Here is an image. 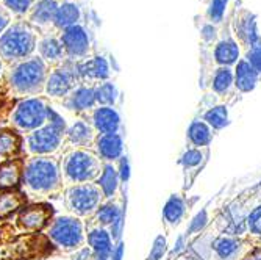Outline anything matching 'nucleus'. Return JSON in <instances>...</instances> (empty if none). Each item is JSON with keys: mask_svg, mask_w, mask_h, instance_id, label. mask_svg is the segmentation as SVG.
<instances>
[{"mask_svg": "<svg viewBox=\"0 0 261 260\" xmlns=\"http://www.w3.org/2000/svg\"><path fill=\"white\" fill-rule=\"evenodd\" d=\"M49 66L36 55L29 57L13 66H7L4 86L16 98H36L44 92Z\"/></svg>", "mask_w": 261, "mask_h": 260, "instance_id": "nucleus-1", "label": "nucleus"}, {"mask_svg": "<svg viewBox=\"0 0 261 260\" xmlns=\"http://www.w3.org/2000/svg\"><path fill=\"white\" fill-rule=\"evenodd\" d=\"M22 185L29 196H45L58 192L61 186L58 160L52 157H30L23 161Z\"/></svg>", "mask_w": 261, "mask_h": 260, "instance_id": "nucleus-2", "label": "nucleus"}, {"mask_svg": "<svg viewBox=\"0 0 261 260\" xmlns=\"http://www.w3.org/2000/svg\"><path fill=\"white\" fill-rule=\"evenodd\" d=\"M39 32L23 19L13 20L0 36V60L5 66H13L35 55Z\"/></svg>", "mask_w": 261, "mask_h": 260, "instance_id": "nucleus-3", "label": "nucleus"}, {"mask_svg": "<svg viewBox=\"0 0 261 260\" xmlns=\"http://www.w3.org/2000/svg\"><path fill=\"white\" fill-rule=\"evenodd\" d=\"M102 168L103 164L97 154L86 149H74L64 155L60 164L61 182L72 186L89 183L92 180H97Z\"/></svg>", "mask_w": 261, "mask_h": 260, "instance_id": "nucleus-4", "label": "nucleus"}, {"mask_svg": "<svg viewBox=\"0 0 261 260\" xmlns=\"http://www.w3.org/2000/svg\"><path fill=\"white\" fill-rule=\"evenodd\" d=\"M49 104L44 98H25L16 102L10 121L16 133H32L47 123Z\"/></svg>", "mask_w": 261, "mask_h": 260, "instance_id": "nucleus-5", "label": "nucleus"}, {"mask_svg": "<svg viewBox=\"0 0 261 260\" xmlns=\"http://www.w3.org/2000/svg\"><path fill=\"white\" fill-rule=\"evenodd\" d=\"M58 33L67 61L79 63L94 54V33L89 22L77 23Z\"/></svg>", "mask_w": 261, "mask_h": 260, "instance_id": "nucleus-6", "label": "nucleus"}, {"mask_svg": "<svg viewBox=\"0 0 261 260\" xmlns=\"http://www.w3.org/2000/svg\"><path fill=\"white\" fill-rule=\"evenodd\" d=\"M47 237L63 251H77L85 242L83 223L77 217H57L49 226Z\"/></svg>", "mask_w": 261, "mask_h": 260, "instance_id": "nucleus-7", "label": "nucleus"}, {"mask_svg": "<svg viewBox=\"0 0 261 260\" xmlns=\"http://www.w3.org/2000/svg\"><path fill=\"white\" fill-rule=\"evenodd\" d=\"M102 192L96 183H80L69 186L64 202L67 210L74 217H91L96 214V210L102 204Z\"/></svg>", "mask_w": 261, "mask_h": 260, "instance_id": "nucleus-8", "label": "nucleus"}, {"mask_svg": "<svg viewBox=\"0 0 261 260\" xmlns=\"http://www.w3.org/2000/svg\"><path fill=\"white\" fill-rule=\"evenodd\" d=\"M79 85L80 79L77 73V63L66 60L60 66L49 69L44 85V94L52 99H64Z\"/></svg>", "mask_w": 261, "mask_h": 260, "instance_id": "nucleus-9", "label": "nucleus"}, {"mask_svg": "<svg viewBox=\"0 0 261 260\" xmlns=\"http://www.w3.org/2000/svg\"><path fill=\"white\" fill-rule=\"evenodd\" d=\"M63 143V133L54 129L49 124H44L42 127L33 130L25 138V146L27 152L33 157H47L60 149Z\"/></svg>", "mask_w": 261, "mask_h": 260, "instance_id": "nucleus-10", "label": "nucleus"}, {"mask_svg": "<svg viewBox=\"0 0 261 260\" xmlns=\"http://www.w3.org/2000/svg\"><path fill=\"white\" fill-rule=\"evenodd\" d=\"M77 73H79L80 83L96 86L110 79L111 67L105 55L92 54L91 57L77 63Z\"/></svg>", "mask_w": 261, "mask_h": 260, "instance_id": "nucleus-11", "label": "nucleus"}, {"mask_svg": "<svg viewBox=\"0 0 261 260\" xmlns=\"http://www.w3.org/2000/svg\"><path fill=\"white\" fill-rule=\"evenodd\" d=\"M89 20L86 11V0H58L54 27L55 32H63L67 27Z\"/></svg>", "mask_w": 261, "mask_h": 260, "instance_id": "nucleus-12", "label": "nucleus"}, {"mask_svg": "<svg viewBox=\"0 0 261 260\" xmlns=\"http://www.w3.org/2000/svg\"><path fill=\"white\" fill-rule=\"evenodd\" d=\"M58 8V0H36L29 14L23 17L27 23L36 29L41 35L55 32L54 22Z\"/></svg>", "mask_w": 261, "mask_h": 260, "instance_id": "nucleus-13", "label": "nucleus"}, {"mask_svg": "<svg viewBox=\"0 0 261 260\" xmlns=\"http://www.w3.org/2000/svg\"><path fill=\"white\" fill-rule=\"evenodd\" d=\"M35 55L49 66V69L64 63L66 55H64V49H63V44L60 39V33L52 32V33L39 35Z\"/></svg>", "mask_w": 261, "mask_h": 260, "instance_id": "nucleus-14", "label": "nucleus"}, {"mask_svg": "<svg viewBox=\"0 0 261 260\" xmlns=\"http://www.w3.org/2000/svg\"><path fill=\"white\" fill-rule=\"evenodd\" d=\"M52 218V207L35 204L29 207H22L17 217V226L25 232H38L49 224Z\"/></svg>", "mask_w": 261, "mask_h": 260, "instance_id": "nucleus-15", "label": "nucleus"}, {"mask_svg": "<svg viewBox=\"0 0 261 260\" xmlns=\"http://www.w3.org/2000/svg\"><path fill=\"white\" fill-rule=\"evenodd\" d=\"M63 104L67 110L74 113H85V111H92L97 107L96 101V91L91 85H83L80 83L70 91L67 96L63 99Z\"/></svg>", "mask_w": 261, "mask_h": 260, "instance_id": "nucleus-16", "label": "nucleus"}, {"mask_svg": "<svg viewBox=\"0 0 261 260\" xmlns=\"http://www.w3.org/2000/svg\"><path fill=\"white\" fill-rule=\"evenodd\" d=\"M91 124L100 135H113L121 129V116L114 107H96L92 110Z\"/></svg>", "mask_w": 261, "mask_h": 260, "instance_id": "nucleus-17", "label": "nucleus"}, {"mask_svg": "<svg viewBox=\"0 0 261 260\" xmlns=\"http://www.w3.org/2000/svg\"><path fill=\"white\" fill-rule=\"evenodd\" d=\"M86 242L94 258L110 260L111 252H113V239L107 229L92 227L86 235Z\"/></svg>", "mask_w": 261, "mask_h": 260, "instance_id": "nucleus-18", "label": "nucleus"}, {"mask_svg": "<svg viewBox=\"0 0 261 260\" xmlns=\"http://www.w3.org/2000/svg\"><path fill=\"white\" fill-rule=\"evenodd\" d=\"M66 139L69 145L75 146L77 149H85L96 143V130L92 124L86 123L85 120H77L72 126L66 130Z\"/></svg>", "mask_w": 261, "mask_h": 260, "instance_id": "nucleus-19", "label": "nucleus"}, {"mask_svg": "<svg viewBox=\"0 0 261 260\" xmlns=\"http://www.w3.org/2000/svg\"><path fill=\"white\" fill-rule=\"evenodd\" d=\"M96 152L100 160L103 161H114L121 158L122 151H124V141L119 133L113 135H99L96 138Z\"/></svg>", "mask_w": 261, "mask_h": 260, "instance_id": "nucleus-20", "label": "nucleus"}, {"mask_svg": "<svg viewBox=\"0 0 261 260\" xmlns=\"http://www.w3.org/2000/svg\"><path fill=\"white\" fill-rule=\"evenodd\" d=\"M23 160L14 158L0 163V190H14L22 180Z\"/></svg>", "mask_w": 261, "mask_h": 260, "instance_id": "nucleus-21", "label": "nucleus"}, {"mask_svg": "<svg viewBox=\"0 0 261 260\" xmlns=\"http://www.w3.org/2000/svg\"><path fill=\"white\" fill-rule=\"evenodd\" d=\"M96 185L100 188L103 198H107V199H111L116 195L117 188H119V174H117V170L113 167V164H110V163L103 164Z\"/></svg>", "mask_w": 261, "mask_h": 260, "instance_id": "nucleus-22", "label": "nucleus"}, {"mask_svg": "<svg viewBox=\"0 0 261 260\" xmlns=\"http://www.w3.org/2000/svg\"><path fill=\"white\" fill-rule=\"evenodd\" d=\"M20 138L14 130H0V163L14 160L20 151Z\"/></svg>", "mask_w": 261, "mask_h": 260, "instance_id": "nucleus-23", "label": "nucleus"}, {"mask_svg": "<svg viewBox=\"0 0 261 260\" xmlns=\"http://www.w3.org/2000/svg\"><path fill=\"white\" fill-rule=\"evenodd\" d=\"M122 215V210L121 207L117 205L116 202L113 201H108L105 204H100L99 208L96 210V214H94V220H96L97 226L96 227H110L117 218Z\"/></svg>", "mask_w": 261, "mask_h": 260, "instance_id": "nucleus-24", "label": "nucleus"}, {"mask_svg": "<svg viewBox=\"0 0 261 260\" xmlns=\"http://www.w3.org/2000/svg\"><path fill=\"white\" fill-rule=\"evenodd\" d=\"M234 80H236V86L241 91H250L253 89L258 80V73L250 66L249 61H240L238 66H236Z\"/></svg>", "mask_w": 261, "mask_h": 260, "instance_id": "nucleus-25", "label": "nucleus"}, {"mask_svg": "<svg viewBox=\"0 0 261 260\" xmlns=\"http://www.w3.org/2000/svg\"><path fill=\"white\" fill-rule=\"evenodd\" d=\"M23 202H25V195L20 192L10 190L5 193H0V220L14 214L16 210H19L23 205Z\"/></svg>", "mask_w": 261, "mask_h": 260, "instance_id": "nucleus-26", "label": "nucleus"}, {"mask_svg": "<svg viewBox=\"0 0 261 260\" xmlns=\"http://www.w3.org/2000/svg\"><path fill=\"white\" fill-rule=\"evenodd\" d=\"M215 58L222 66H228L231 63H236L240 58V47L233 39H224L221 41L215 49Z\"/></svg>", "mask_w": 261, "mask_h": 260, "instance_id": "nucleus-27", "label": "nucleus"}, {"mask_svg": "<svg viewBox=\"0 0 261 260\" xmlns=\"http://www.w3.org/2000/svg\"><path fill=\"white\" fill-rule=\"evenodd\" d=\"M94 91H96V101L99 107H113L117 101V96H119L116 85L110 80L96 85Z\"/></svg>", "mask_w": 261, "mask_h": 260, "instance_id": "nucleus-28", "label": "nucleus"}, {"mask_svg": "<svg viewBox=\"0 0 261 260\" xmlns=\"http://www.w3.org/2000/svg\"><path fill=\"white\" fill-rule=\"evenodd\" d=\"M36 0H0V7L13 17V20H17L29 14Z\"/></svg>", "mask_w": 261, "mask_h": 260, "instance_id": "nucleus-29", "label": "nucleus"}, {"mask_svg": "<svg viewBox=\"0 0 261 260\" xmlns=\"http://www.w3.org/2000/svg\"><path fill=\"white\" fill-rule=\"evenodd\" d=\"M238 35L241 36V39L244 42H247L250 45V49L255 45H259V36H258V30H256V23H255V20H253V17L250 14L240 19Z\"/></svg>", "mask_w": 261, "mask_h": 260, "instance_id": "nucleus-30", "label": "nucleus"}, {"mask_svg": "<svg viewBox=\"0 0 261 260\" xmlns=\"http://www.w3.org/2000/svg\"><path fill=\"white\" fill-rule=\"evenodd\" d=\"M183 214H185L183 201L177 196H172L168 202H166L164 210H163V217H164L166 223H169V224H177L180 221V218L183 217Z\"/></svg>", "mask_w": 261, "mask_h": 260, "instance_id": "nucleus-31", "label": "nucleus"}, {"mask_svg": "<svg viewBox=\"0 0 261 260\" xmlns=\"http://www.w3.org/2000/svg\"><path fill=\"white\" fill-rule=\"evenodd\" d=\"M233 83V74L227 66H222L216 70L215 77H213V88L216 92H225L230 85Z\"/></svg>", "mask_w": 261, "mask_h": 260, "instance_id": "nucleus-32", "label": "nucleus"}, {"mask_svg": "<svg viewBox=\"0 0 261 260\" xmlns=\"http://www.w3.org/2000/svg\"><path fill=\"white\" fill-rule=\"evenodd\" d=\"M188 135H189V139H191L196 146H202V145L208 143L211 138L210 130L203 123H194L191 127H189Z\"/></svg>", "mask_w": 261, "mask_h": 260, "instance_id": "nucleus-33", "label": "nucleus"}, {"mask_svg": "<svg viewBox=\"0 0 261 260\" xmlns=\"http://www.w3.org/2000/svg\"><path fill=\"white\" fill-rule=\"evenodd\" d=\"M206 121L216 129H221L227 124V110L225 107H215L206 113Z\"/></svg>", "mask_w": 261, "mask_h": 260, "instance_id": "nucleus-34", "label": "nucleus"}, {"mask_svg": "<svg viewBox=\"0 0 261 260\" xmlns=\"http://www.w3.org/2000/svg\"><path fill=\"white\" fill-rule=\"evenodd\" d=\"M227 4L228 0H211V5H210V19L213 22H221L225 10H227Z\"/></svg>", "mask_w": 261, "mask_h": 260, "instance_id": "nucleus-35", "label": "nucleus"}, {"mask_svg": "<svg viewBox=\"0 0 261 260\" xmlns=\"http://www.w3.org/2000/svg\"><path fill=\"white\" fill-rule=\"evenodd\" d=\"M47 124L52 126L54 129H57L58 132H61L63 135H64L66 130H67L64 117H63L58 111H55L52 107H49V111H47Z\"/></svg>", "mask_w": 261, "mask_h": 260, "instance_id": "nucleus-36", "label": "nucleus"}, {"mask_svg": "<svg viewBox=\"0 0 261 260\" xmlns=\"http://www.w3.org/2000/svg\"><path fill=\"white\" fill-rule=\"evenodd\" d=\"M164 254H166V239L163 235H160V237H156L153 242V246L150 249L147 260H160V258H163Z\"/></svg>", "mask_w": 261, "mask_h": 260, "instance_id": "nucleus-37", "label": "nucleus"}, {"mask_svg": "<svg viewBox=\"0 0 261 260\" xmlns=\"http://www.w3.org/2000/svg\"><path fill=\"white\" fill-rule=\"evenodd\" d=\"M249 63L250 66L256 70V73H261V44L255 45L249 52Z\"/></svg>", "mask_w": 261, "mask_h": 260, "instance_id": "nucleus-38", "label": "nucleus"}, {"mask_svg": "<svg viewBox=\"0 0 261 260\" xmlns=\"http://www.w3.org/2000/svg\"><path fill=\"white\" fill-rule=\"evenodd\" d=\"M200 158H202L200 152L196 151V149H193V151H188V152L183 155L181 161H183L185 167H194V164H199V163H200Z\"/></svg>", "mask_w": 261, "mask_h": 260, "instance_id": "nucleus-39", "label": "nucleus"}, {"mask_svg": "<svg viewBox=\"0 0 261 260\" xmlns=\"http://www.w3.org/2000/svg\"><path fill=\"white\" fill-rule=\"evenodd\" d=\"M117 174H119V180L127 182L130 177V163L127 157L119 158V168H117Z\"/></svg>", "mask_w": 261, "mask_h": 260, "instance_id": "nucleus-40", "label": "nucleus"}, {"mask_svg": "<svg viewBox=\"0 0 261 260\" xmlns=\"http://www.w3.org/2000/svg\"><path fill=\"white\" fill-rule=\"evenodd\" d=\"M122 226H124V215H121L111 226H110V235L113 240H119L122 233Z\"/></svg>", "mask_w": 261, "mask_h": 260, "instance_id": "nucleus-41", "label": "nucleus"}, {"mask_svg": "<svg viewBox=\"0 0 261 260\" xmlns=\"http://www.w3.org/2000/svg\"><path fill=\"white\" fill-rule=\"evenodd\" d=\"M249 227L256 232V233H261V207L256 208L253 214L250 215L249 218Z\"/></svg>", "mask_w": 261, "mask_h": 260, "instance_id": "nucleus-42", "label": "nucleus"}, {"mask_svg": "<svg viewBox=\"0 0 261 260\" xmlns=\"http://www.w3.org/2000/svg\"><path fill=\"white\" fill-rule=\"evenodd\" d=\"M70 260H94V255H92L91 249L86 246V248L77 249L72 255H70Z\"/></svg>", "mask_w": 261, "mask_h": 260, "instance_id": "nucleus-43", "label": "nucleus"}, {"mask_svg": "<svg viewBox=\"0 0 261 260\" xmlns=\"http://www.w3.org/2000/svg\"><path fill=\"white\" fill-rule=\"evenodd\" d=\"M11 22H13V17L0 7V36H2V33L11 26Z\"/></svg>", "mask_w": 261, "mask_h": 260, "instance_id": "nucleus-44", "label": "nucleus"}, {"mask_svg": "<svg viewBox=\"0 0 261 260\" xmlns=\"http://www.w3.org/2000/svg\"><path fill=\"white\" fill-rule=\"evenodd\" d=\"M205 221H206V215H205V211H202L200 215H197V217H196V220L193 221V224H191V227H189V230H191V232H197V230H200V229L203 227Z\"/></svg>", "mask_w": 261, "mask_h": 260, "instance_id": "nucleus-45", "label": "nucleus"}, {"mask_svg": "<svg viewBox=\"0 0 261 260\" xmlns=\"http://www.w3.org/2000/svg\"><path fill=\"white\" fill-rule=\"evenodd\" d=\"M122 257H124V245L122 243H117L113 248V252H111L110 260H122Z\"/></svg>", "mask_w": 261, "mask_h": 260, "instance_id": "nucleus-46", "label": "nucleus"}, {"mask_svg": "<svg viewBox=\"0 0 261 260\" xmlns=\"http://www.w3.org/2000/svg\"><path fill=\"white\" fill-rule=\"evenodd\" d=\"M5 73H7V66L5 63L0 60V83L4 85V77H5Z\"/></svg>", "mask_w": 261, "mask_h": 260, "instance_id": "nucleus-47", "label": "nucleus"}, {"mask_svg": "<svg viewBox=\"0 0 261 260\" xmlns=\"http://www.w3.org/2000/svg\"><path fill=\"white\" fill-rule=\"evenodd\" d=\"M0 102H2V94H0Z\"/></svg>", "mask_w": 261, "mask_h": 260, "instance_id": "nucleus-48", "label": "nucleus"}]
</instances>
